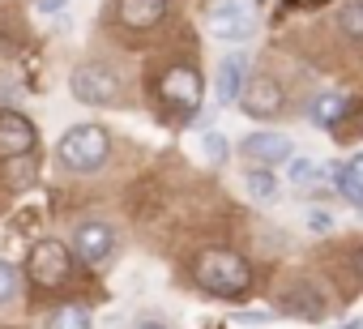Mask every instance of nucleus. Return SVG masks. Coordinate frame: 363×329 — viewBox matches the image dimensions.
Listing matches in <instances>:
<instances>
[{
    "instance_id": "10",
    "label": "nucleus",
    "mask_w": 363,
    "mask_h": 329,
    "mask_svg": "<svg viewBox=\"0 0 363 329\" xmlns=\"http://www.w3.org/2000/svg\"><path fill=\"white\" fill-rule=\"evenodd\" d=\"M240 154L252 158V162H261V167H274V162L291 158V141L282 133H252V137L240 141Z\"/></svg>"
},
{
    "instance_id": "16",
    "label": "nucleus",
    "mask_w": 363,
    "mask_h": 329,
    "mask_svg": "<svg viewBox=\"0 0 363 329\" xmlns=\"http://www.w3.org/2000/svg\"><path fill=\"white\" fill-rule=\"evenodd\" d=\"M43 329H90V312H86L82 303H65V308H56V312L48 316Z\"/></svg>"
},
{
    "instance_id": "19",
    "label": "nucleus",
    "mask_w": 363,
    "mask_h": 329,
    "mask_svg": "<svg viewBox=\"0 0 363 329\" xmlns=\"http://www.w3.org/2000/svg\"><path fill=\"white\" fill-rule=\"evenodd\" d=\"M18 295V269L9 261H0V303H9Z\"/></svg>"
},
{
    "instance_id": "5",
    "label": "nucleus",
    "mask_w": 363,
    "mask_h": 329,
    "mask_svg": "<svg viewBox=\"0 0 363 329\" xmlns=\"http://www.w3.org/2000/svg\"><path fill=\"white\" fill-rule=\"evenodd\" d=\"M257 0H223V5H214L210 9V35L214 39H223V43H244V39H252V30H257Z\"/></svg>"
},
{
    "instance_id": "23",
    "label": "nucleus",
    "mask_w": 363,
    "mask_h": 329,
    "mask_svg": "<svg viewBox=\"0 0 363 329\" xmlns=\"http://www.w3.org/2000/svg\"><path fill=\"white\" fill-rule=\"evenodd\" d=\"M350 265H354V274H359V278H363V244H359V248H354V257H350Z\"/></svg>"
},
{
    "instance_id": "7",
    "label": "nucleus",
    "mask_w": 363,
    "mask_h": 329,
    "mask_svg": "<svg viewBox=\"0 0 363 329\" xmlns=\"http://www.w3.org/2000/svg\"><path fill=\"white\" fill-rule=\"evenodd\" d=\"M240 111L244 116H252V120H274V116H282V107H286V90H282V82H274V77H248V86L240 90Z\"/></svg>"
},
{
    "instance_id": "18",
    "label": "nucleus",
    "mask_w": 363,
    "mask_h": 329,
    "mask_svg": "<svg viewBox=\"0 0 363 329\" xmlns=\"http://www.w3.org/2000/svg\"><path fill=\"white\" fill-rule=\"evenodd\" d=\"M244 189H248L257 201H278V180H274V172H248V176H244Z\"/></svg>"
},
{
    "instance_id": "1",
    "label": "nucleus",
    "mask_w": 363,
    "mask_h": 329,
    "mask_svg": "<svg viewBox=\"0 0 363 329\" xmlns=\"http://www.w3.org/2000/svg\"><path fill=\"white\" fill-rule=\"evenodd\" d=\"M197 282L206 295L244 299L252 291V265L231 248H206V252H197Z\"/></svg>"
},
{
    "instance_id": "17",
    "label": "nucleus",
    "mask_w": 363,
    "mask_h": 329,
    "mask_svg": "<svg viewBox=\"0 0 363 329\" xmlns=\"http://www.w3.org/2000/svg\"><path fill=\"white\" fill-rule=\"evenodd\" d=\"M337 30L346 39H359L363 43V0H346V5L337 9Z\"/></svg>"
},
{
    "instance_id": "6",
    "label": "nucleus",
    "mask_w": 363,
    "mask_h": 329,
    "mask_svg": "<svg viewBox=\"0 0 363 329\" xmlns=\"http://www.w3.org/2000/svg\"><path fill=\"white\" fill-rule=\"evenodd\" d=\"M69 269H73V257H69V248L60 240H39L26 252V278L35 286H48L52 291V286L69 282Z\"/></svg>"
},
{
    "instance_id": "11",
    "label": "nucleus",
    "mask_w": 363,
    "mask_h": 329,
    "mask_svg": "<svg viewBox=\"0 0 363 329\" xmlns=\"http://www.w3.org/2000/svg\"><path fill=\"white\" fill-rule=\"evenodd\" d=\"M167 9H171V0H120V5H116L120 22L128 30H154V26H162Z\"/></svg>"
},
{
    "instance_id": "2",
    "label": "nucleus",
    "mask_w": 363,
    "mask_h": 329,
    "mask_svg": "<svg viewBox=\"0 0 363 329\" xmlns=\"http://www.w3.org/2000/svg\"><path fill=\"white\" fill-rule=\"evenodd\" d=\"M56 158H60V167H69L77 176H94V172L107 167V158H111V133L103 124H73L60 137Z\"/></svg>"
},
{
    "instance_id": "13",
    "label": "nucleus",
    "mask_w": 363,
    "mask_h": 329,
    "mask_svg": "<svg viewBox=\"0 0 363 329\" xmlns=\"http://www.w3.org/2000/svg\"><path fill=\"white\" fill-rule=\"evenodd\" d=\"M248 86V56H227L223 69H218V103H235L240 90Z\"/></svg>"
},
{
    "instance_id": "14",
    "label": "nucleus",
    "mask_w": 363,
    "mask_h": 329,
    "mask_svg": "<svg viewBox=\"0 0 363 329\" xmlns=\"http://www.w3.org/2000/svg\"><path fill=\"white\" fill-rule=\"evenodd\" d=\"M333 184H337V193H342L346 201L363 206V154H354L350 162H342V167L333 172Z\"/></svg>"
},
{
    "instance_id": "3",
    "label": "nucleus",
    "mask_w": 363,
    "mask_h": 329,
    "mask_svg": "<svg viewBox=\"0 0 363 329\" xmlns=\"http://www.w3.org/2000/svg\"><path fill=\"white\" fill-rule=\"evenodd\" d=\"M158 94L171 107V116H193L201 94H206V82L193 65H167L162 77H158Z\"/></svg>"
},
{
    "instance_id": "26",
    "label": "nucleus",
    "mask_w": 363,
    "mask_h": 329,
    "mask_svg": "<svg viewBox=\"0 0 363 329\" xmlns=\"http://www.w3.org/2000/svg\"><path fill=\"white\" fill-rule=\"evenodd\" d=\"M342 329H359V320H350V325H342Z\"/></svg>"
},
{
    "instance_id": "9",
    "label": "nucleus",
    "mask_w": 363,
    "mask_h": 329,
    "mask_svg": "<svg viewBox=\"0 0 363 329\" xmlns=\"http://www.w3.org/2000/svg\"><path fill=\"white\" fill-rule=\"evenodd\" d=\"M39 150V128L22 111H0V158H22Z\"/></svg>"
},
{
    "instance_id": "25",
    "label": "nucleus",
    "mask_w": 363,
    "mask_h": 329,
    "mask_svg": "<svg viewBox=\"0 0 363 329\" xmlns=\"http://www.w3.org/2000/svg\"><path fill=\"white\" fill-rule=\"evenodd\" d=\"M354 128H359V133H363V103H359V107H354Z\"/></svg>"
},
{
    "instance_id": "22",
    "label": "nucleus",
    "mask_w": 363,
    "mask_h": 329,
    "mask_svg": "<svg viewBox=\"0 0 363 329\" xmlns=\"http://www.w3.org/2000/svg\"><path fill=\"white\" fill-rule=\"evenodd\" d=\"M65 5H69V0H35V9H39V13H60Z\"/></svg>"
},
{
    "instance_id": "12",
    "label": "nucleus",
    "mask_w": 363,
    "mask_h": 329,
    "mask_svg": "<svg viewBox=\"0 0 363 329\" xmlns=\"http://www.w3.org/2000/svg\"><path fill=\"white\" fill-rule=\"evenodd\" d=\"M325 295L312 286V282H295L286 295H282V312L286 316H299V320H320L325 316Z\"/></svg>"
},
{
    "instance_id": "24",
    "label": "nucleus",
    "mask_w": 363,
    "mask_h": 329,
    "mask_svg": "<svg viewBox=\"0 0 363 329\" xmlns=\"http://www.w3.org/2000/svg\"><path fill=\"white\" fill-rule=\"evenodd\" d=\"M137 329H167V325H162V320H141Z\"/></svg>"
},
{
    "instance_id": "21",
    "label": "nucleus",
    "mask_w": 363,
    "mask_h": 329,
    "mask_svg": "<svg viewBox=\"0 0 363 329\" xmlns=\"http://www.w3.org/2000/svg\"><path fill=\"white\" fill-rule=\"evenodd\" d=\"M201 145H206V158H210V162H223V158H227V141H223L218 133H206Z\"/></svg>"
},
{
    "instance_id": "20",
    "label": "nucleus",
    "mask_w": 363,
    "mask_h": 329,
    "mask_svg": "<svg viewBox=\"0 0 363 329\" xmlns=\"http://www.w3.org/2000/svg\"><path fill=\"white\" fill-rule=\"evenodd\" d=\"M291 180L295 184H316L320 180V167H316V162H308V158H299L295 167H291Z\"/></svg>"
},
{
    "instance_id": "4",
    "label": "nucleus",
    "mask_w": 363,
    "mask_h": 329,
    "mask_svg": "<svg viewBox=\"0 0 363 329\" xmlns=\"http://www.w3.org/2000/svg\"><path fill=\"white\" fill-rule=\"evenodd\" d=\"M69 90H73L77 103H90V107H116L120 103V77L107 65H94V60L73 69Z\"/></svg>"
},
{
    "instance_id": "8",
    "label": "nucleus",
    "mask_w": 363,
    "mask_h": 329,
    "mask_svg": "<svg viewBox=\"0 0 363 329\" xmlns=\"http://www.w3.org/2000/svg\"><path fill=\"white\" fill-rule=\"evenodd\" d=\"M120 248V235L111 223H82L73 231V252L86 261V265H107Z\"/></svg>"
},
{
    "instance_id": "15",
    "label": "nucleus",
    "mask_w": 363,
    "mask_h": 329,
    "mask_svg": "<svg viewBox=\"0 0 363 329\" xmlns=\"http://www.w3.org/2000/svg\"><path fill=\"white\" fill-rule=\"evenodd\" d=\"M308 116H312V124L333 128V124H342V116H346V99H342V94H320V99L308 107Z\"/></svg>"
}]
</instances>
